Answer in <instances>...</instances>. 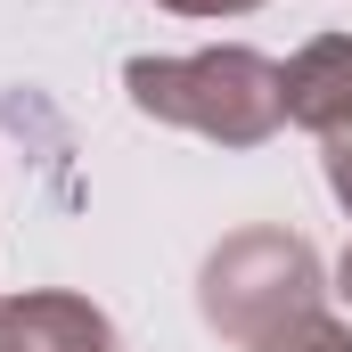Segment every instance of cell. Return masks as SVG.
<instances>
[{
  "instance_id": "5",
  "label": "cell",
  "mask_w": 352,
  "mask_h": 352,
  "mask_svg": "<svg viewBox=\"0 0 352 352\" xmlns=\"http://www.w3.org/2000/svg\"><path fill=\"white\" fill-rule=\"evenodd\" d=\"M254 352H352V328H344V320H328V311H303L295 328H278V336L254 344Z\"/></svg>"
},
{
  "instance_id": "1",
  "label": "cell",
  "mask_w": 352,
  "mask_h": 352,
  "mask_svg": "<svg viewBox=\"0 0 352 352\" xmlns=\"http://www.w3.org/2000/svg\"><path fill=\"white\" fill-rule=\"evenodd\" d=\"M131 107L180 123V131H205L221 148H263L270 131L287 123V90L278 66L263 50H197V58H131L123 66Z\"/></svg>"
},
{
  "instance_id": "3",
  "label": "cell",
  "mask_w": 352,
  "mask_h": 352,
  "mask_svg": "<svg viewBox=\"0 0 352 352\" xmlns=\"http://www.w3.org/2000/svg\"><path fill=\"white\" fill-rule=\"evenodd\" d=\"M0 352H115L107 311L82 295H0Z\"/></svg>"
},
{
  "instance_id": "2",
  "label": "cell",
  "mask_w": 352,
  "mask_h": 352,
  "mask_svg": "<svg viewBox=\"0 0 352 352\" xmlns=\"http://www.w3.org/2000/svg\"><path fill=\"white\" fill-rule=\"evenodd\" d=\"M197 303H205V320L230 344H270L278 328H295L303 311H320V263L287 230H246V238H230L205 263Z\"/></svg>"
},
{
  "instance_id": "4",
  "label": "cell",
  "mask_w": 352,
  "mask_h": 352,
  "mask_svg": "<svg viewBox=\"0 0 352 352\" xmlns=\"http://www.w3.org/2000/svg\"><path fill=\"white\" fill-rule=\"evenodd\" d=\"M278 90H287V123L303 131H344L352 123V33H320L303 41L287 66H278Z\"/></svg>"
},
{
  "instance_id": "6",
  "label": "cell",
  "mask_w": 352,
  "mask_h": 352,
  "mask_svg": "<svg viewBox=\"0 0 352 352\" xmlns=\"http://www.w3.org/2000/svg\"><path fill=\"white\" fill-rule=\"evenodd\" d=\"M328 188H336V205L352 213V123L328 131Z\"/></svg>"
},
{
  "instance_id": "8",
  "label": "cell",
  "mask_w": 352,
  "mask_h": 352,
  "mask_svg": "<svg viewBox=\"0 0 352 352\" xmlns=\"http://www.w3.org/2000/svg\"><path fill=\"white\" fill-rule=\"evenodd\" d=\"M336 295L352 303V246H344V263H336Z\"/></svg>"
},
{
  "instance_id": "7",
  "label": "cell",
  "mask_w": 352,
  "mask_h": 352,
  "mask_svg": "<svg viewBox=\"0 0 352 352\" xmlns=\"http://www.w3.org/2000/svg\"><path fill=\"white\" fill-rule=\"evenodd\" d=\"M180 16H246V8H263V0H164Z\"/></svg>"
}]
</instances>
